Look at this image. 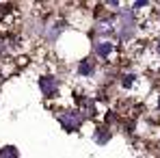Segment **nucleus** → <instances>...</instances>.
<instances>
[{"instance_id":"nucleus-1","label":"nucleus","mask_w":160,"mask_h":158,"mask_svg":"<svg viewBox=\"0 0 160 158\" xmlns=\"http://www.w3.org/2000/svg\"><path fill=\"white\" fill-rule=\"evenodd\" d=\"M61 124H63V128L67 132H76L78 126L82 124V113H78V110H67V113H63V115H61Z\"/></svg>"},{"instance_id":"nucleus-2","label":"nucleus","mask_w":160,"mask_h":158,"mask_svg":"<svg viewBox=\"0 0 160 158\" xmlns=\"http://www.w3.org/2000/svg\"><path fill=\"white\" fill-rule=\"evenodd\" d=\"M119 22H121V37L132 35V30H134V13L132 11H121L119 13Z\"/></svg>"},{"instance_id":"nucleus-3","label":"nucleus","mask_w":160,"mask_h":158,"mask_svg":"<svg viewBox=\"0 0 160 158\" xmlns=\"http://www.w3.org/2000/svg\"><path fill=\"white\" fill-rule=\"evenodd\" d=\"M39 84H41V91H43V95H48V98L56 93V87H58V84H56V80H54L52 76H43Z\"/></svg>"},{"instance_id":"nucleus-4","label":"nucleus","mask_w":160,"mask_h":158,"mask_svg":"<svg viewBox=\"0 0 160 158\" xmlns=\"http://www.w3.org/2000/svg\"><path fill=\"white\" fill-rule=\"evenodd\" d=\"M98 33L100 35H110L112 33V20H100L98 22Z\"/></svg>"},{"instance_id":"nucleus-5","label":"nucleus","mask_w":160,"mask_h":158,"mask_svg":"<svg viewBox=\"0 0 160 158\" xmlns=\"http://www.w3.org/2000/svg\"><path fill=\"white\" fill-rule=\"evenodd\" d=\"M95 52L100 54V56H108V54L112 52V43H108V41L98 43V46H95Z\"/></svg>"},{"instance_id":"nucleus-6","label":"nucleus","mask_w":160,"mask_h":158,"mask_svg":"<svg viewBox=\"0 0 160 158\" xmlns=\"http://www.w3.org/2000/svg\"><path fill=\"white\" fill-rule=\"evenodd\" d=\"M0 158H18V150L15 147H2L0 150Z\"/></svg>"},{"instance_id":"nucleus-7","label":"nucleus","mask_w":160,"mask_h":158,"mask_svg":"<svg viewBox=\"0 0 160 158\" xmlns=\"http://www.w3.org/2000/svg\"><path fill=\"white\" fill-rule=\"evenodd\" d=\"M80 74H84V76H89V74H93V65H91V61H82L78 67Z\"/></svg>"},{"instance_id":"nucleus-8","label":"nucleus","mask_w":160,"mask_h":158,"mask_svg":"<svg viewBox=\"0 0 160 158\" xmlns=\"http://www.w3.org/2000/svg\"><path fill=\"white\" fill-rule=\"evenodd\" d=\"M108 139H110V134H108L106 130H98L95 132V141H98V143H106Z\"/></svg>"}]
</instances>
